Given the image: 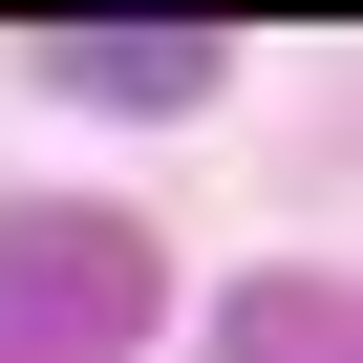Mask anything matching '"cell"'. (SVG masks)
Wrapping results in <instances>:
<instances>
[{
	"label": "cell",
	"instance_id": "cell-1",
	"mask_svg": "<svg viewBox=\"0 0 363 363\" xmlns=\"http://www.w3.org/2000/svg\"><path fill=\"white\" fill-rule=\"evenodd\" d=\"M0 342H150V235L86 193H22L0 214Z\"/></svg>",
	"mask_w": 363,
	"mask_h": 363
},
{
	"label": "cell",
	"instance_id": "cell-2",
	"mask_svg": "<svg viewBox=\"0 0 363 363\" xmlns=\"http://www.w3.org/2000/svg\"><path fill=\"white\" fill-rule=\"evenodd\" d=\"M86 107H193L214 86V22H86V43H43Z\"/></svg>",
	"mask_w": 363,
	"mask_h": 363
},
{
	"label": "cell",
	"instance_id": "cell-3",
	"mask_svg": "<svg viewBox=\"0 0 363 363\" xmlns=\"http://www.w3.org/2000/svg\"><path fill=\"white\" fill-rule=\"evenodd\" d=\"M214 363H363L342 342V278H235L214 299Z\"/></svg>",
	"mask_w": 363,
	"mask_h": 363
},
{
	"label": "cell",
	"instance_id": "cell-4",
	"mask_svg": "<svg viewBox=\"0 0 363 363\" xmlns=\"http://www.w3.org/2000/svg\"><path fill=\"white\" fill-rule=\"evenodd\" d=\"M0 363H22V342H0Z\"/></svg>",
	"mask_w": 363,
	"mask_h": 363
}]
</instances>
